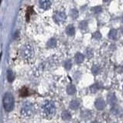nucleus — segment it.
Returning <instances> with one entry per match:
<instances>
[{"mask_svg":"<svg viewBox=\"0 0 123 123\" xmlns=\"http://www.w3.org/2000/svg\"><path fill=\"white\" fill-rule=\"evenodd\" d=\"M42 111L43 115L47 117H52L56 112L55 104L51 101H45L42 106Z\"/></svg>","mask_w":123,"mask_h":123,"instance_id":"obj_1","label":"nucleus"},{"mask_svg":"<svg viewBox=\"0 0 123 123\" xmlns=\"http://www.w3.org/2000/svg\"><path fill=\"white\" fill-rule=\"evenodd\" d=\"M3 107H4V109L6 111H11L13 108H14V104H15V101H14V98L12 96V94L11 93H6L4 97H3Z\"/></svg>","mask_w":123,"mask_h":123,"instance_id":"obj_2","label":"nucleus"},{"mask_svg":"<svg viewBox=\"0 0 123 123\" xmlns=\"http://www.w3.org/2000/svg\"><path fill=\"white\" fill-rule=\"evenodd\" d=\"M33 55H34L33 48L31 45L26 44L21 49V56L26 61H29V60L32 59Z\"/></svg>","mask_w":123,"mask_h":123,"instance_id":"obj_3","label":"nucleus"},{"mask_svg":"<svg viewBox=\"0 0 123 123\" xmlns=\"http://www.w3.org/2000/svg\"><path fill=\"white\" fill-rule=\"evenodd\" d=\"M33 105L30 103H26L23 106L22 110H21V113L24 116H30L33 114Z\"/></svg>","mask_w":123,"mask_h":123,"instance_id":"obj_4","label":"nucleus"},{"mask_svg":"<svg viewBox=\"0 0 123 123\" xmlns=\"http://www.w3.org/2000/svg\"><path fill=\"white\" fill-rule=\"evenodd\" d=\"M54 19L57 24H61L66 20V14L64 12H58L54 15Z\"/></svg>","mask_w":123,"mask_h":123,"instance_id":"obj_5","label":"nucleus"},{"mask_svg":"<svg viewBox=\"0 0 123 123\" xmlns=\"http://www.w3.org/2000/svg\"><path fill=\"white\" fill-rule=\"evenodd\" d=\"M39 3L40 8L44 10L48 9L51 6V2L50 0H39Z\"/></svg>","mask_w":123,"mask_h":123,"instance_id":"obj_6","label":"nucleus"},{"mask_svg":"<svg viewBox=\"0 0 123 123\" xmlns=\"http://www.w3.org/2000/svg\"><path fill=\"white\" fill-rule=\"evenodd\" d=\"M105 106V103L102 99H98L95 101V107L98 110H103Z\"/></svg>","mask_w":123,"mask_h":123,"instance_id":"obj_7","label":"nucleus"},{"mask_svg":"<svg viewBox=\"0 0 123 123\" xmlns=\"http://www.w3.org/2000/svg\"><path fill=\"white\" fill-rule=\"evenodd\" d=\"M66 33L68 35H69V36H74L75 33V29H74V26L69 25L68 27H67L66 28Z\"/></svg>","mask_w":123,"mask_h":123,"instance_id":"obj_8","label":"nucleus"},{"mask_svg":"<svg viewBox=\"0 0 123 123\" xmlns=\"http://www.w3.org/2000/svg\"><path fill=\"white\" fill-rule=\"evenodd\" d=\"M79 106H80V102L78 100H73L72 101H71V103H70V107L74 110L78 109Z\"/></svg>","mask_w":123,"mask_h":123,"instance_id":"obj_9","label":"nucleus"},{"mask_svg":"<svg viewBox=\"0 0 123 123\" xmlns=\"http://www.w3.org/2000/svg\"><path fill=\"white\" fill-rule=\"evenodd\" d=\"M29 89L27 88L26 87H23L22 88L20 89L19 91V94H20V96L22 97H26V96H28L29 95Z\"/></svg>","mask_w":123,"mask_h":123,"instance_id":"obj_10","label":"nucleus"},{"mask_svg":"<svg viewBox=\"0 0 123 123\" xmlns=\"http://www.w3.org/2000/svg\"><path fill=\"white\" fill-rule=\"evenodd\" d=\"M84 55L80 54V53H78L76 55H75V61L78 63V64H80V63H82L84 61Z\"/></svg>","mask_w":123,"mask_h":123,"instance_id":"obj_11","label":"nucleus"},{"mask_svg":"<svg viewBox=\"0 0 123 123\" xmlns=\"http://www.w3.org/2000/svg\"><path fill=\"white\" fill-rule=\"evenodd\" d=\"M7 79H8L9 82H12L14 80V79H15L14 74L11 70H9V71H7Z\"/></svg>","mask_w":123,"mask_h":123,"instance_id":"obj_12","label":"nucleus"},{"mask_svg":"<svg viewBox=\"0 0 123 123\" xmlns=\"http://www.w3.org/2000/svg\"><path fill=\"white\" fill-rule=\"evenodd\" d=\"M117 34H118V32L116 30H111L110 31L109 34H108V37H109V38L111 40H116Z\"/></svg>","mask_w":123,"mask_h":123,"instance_id":"obj_13","label":"nucleus"},{"mask_svg":"<svg viewBox=\"0 0 123 123\" xmlns=\"http://www.w3.org/2000/svg\"><path fill=\"white\" fill-rule=\"evenodd\" d=\"M67 91H68V93L69 94H74L76 92V89L74 85H69L68 87V90H67Z\"/></svg>","mask_w":123,"mask_h":123,"instance_id":"obj_14","label":"nucleus"},{"mask_svg":"<svg viewBox=\"0 0 123 123\" xmlns=\"http://www.w3.org/2000/svg\"><path fill=\"white\" fill-rule=\"evenodd\" d=\"M62 118L63 119H64V120H69V119H71V115L68 111H64L62 113Z\"/></svg>","mask_w":123,"mask_h":123,"instance_id":"obj_15","label":"nucleus"},{"mask_svg":"<svg viewBox=\"0 0 123 123\" xmlns=\"http://www.w3.org/2000/svg\"><path fill=\"white\" fill-rule=\"evenodd\" d=\"M71 16L73 19H76V18H78V10L75 9H73L71 10Z\"/></svg>","mask_w":123,"mask_h":123,"instance_id":"obj_16","label":"nucleus"},{"mask_svg":"<svg viewBox=\"0 0 123 123\" xmlns=\"http://www.w3.org/2000/svg\"><path fill=\"white\" fill-rule=\"evenodd\" d=\"M56 44H57V41H56V40L54 39V38L50 39L48 42V47H54Z\"/></svg>","mask_w":123,"mask_h":123,"instance_id":"obj_17","label":"nucleus"},{"mask_svg":"<svg viewBox=\"0 0 123 123\" xmlns=\"http://www.w3.org/2000/svg\"><path fill=\"white\" fill-rule=\"evenodd\" d=\"M91 10H92V12L94 13H99L101 12L102 9H101V6H95V7H94V8L91 9Z\"/></svg>","mask_w":123,"mask_h":123,"instance_id":"obj_18","label":"nucleus"},{"mask_svg":"<svg viewBox=\"0 0 123 123\" xmlns=\"http://www.w3.org/2000/svg\"><path fill=\"white\" fill-rule=\"evenodd\" d=\"M87 26V23L86 21H82V22L80 23V28L81 30H85Z\"/></svg>","mask_w":123,"mask_h":123,"instance_id":"obj_19","label":"nucleus"},{"mask_svg":"<svg viewBox=\"0 0 123 123\" xmlns=\"http://www.w3.org/2000/svg\"><path fill=\"white\" fill-rule=\"evenodd\" d=\"M64 66H65L66 69H68V70L71 69V61H67V62L65 63V64H64Z\"/></svg>","mask_w":123,"mask_h":123,"instance_id":"obj_20","label":"nucleus"},{"mask_svg":"<svg viewBox=\"0 0 123 123\" xmlns=\"http://www.w3.org/2000/svg\"><path fill=\"white\" fill-rule=\"evenodd\" d=\"M93 37H94V38H95V39H97V40H99V39H101V33H100L99 32H96V33H94Z\"/></svg>","mask_w":123,"mask_h":123,"instance_id":"obj_21","label":"nucleus"},{"mask_svg":"<svg viewBox=\"0 0 123 123\" xmlns=\"http://www.w3.org/2000/svg\"><path fill=\"white\" fill-rule=\"evenodd\" d=\"M91 123H99V122H96V121H94V122H92Z\"/></svg>","mask_w":123,"mask_h":123,"instance_id":"obj_22","label":"nucleus"},{"mask_svg":"<svg viewBox=\"0 0 123 123\" xmlns=\"http://www.w3.org/2000/svg\"><path fill=\"white\" fill-rule=\"evenodd\" d=\"M103 1H104V2H108L109 0H103Z\"/></svg>","mask_w":123,"mask_h":123,"instance_id":"obj_23","label":"nucleus"},{"mask_svg":"<svg viewBox=\"0 0 123 123\" xmlns=\"http://www.w3.org/2000/svg\"><path fill=\"white\" fill-rule=\"evenodd\" d=\"M122 33H123V28H122Z\"/></svg>","mask_w":123,"mask_h":123,"instance_id":"obj_24","label":"nucleus"},{"mask_svg":"<svg viewBox=\"0 0 123 123\" xmlns=\"http://www.w3.org/2000/svg\"><path fill=\"white\" fill-rule=\"evenodd\" d=\"M1 2H2V0H0V3H1Z\"/></svg>","mask_w":123,"mask_h":123,"instance_id":"obj_25","label":"nucleus"}]
</instances>
